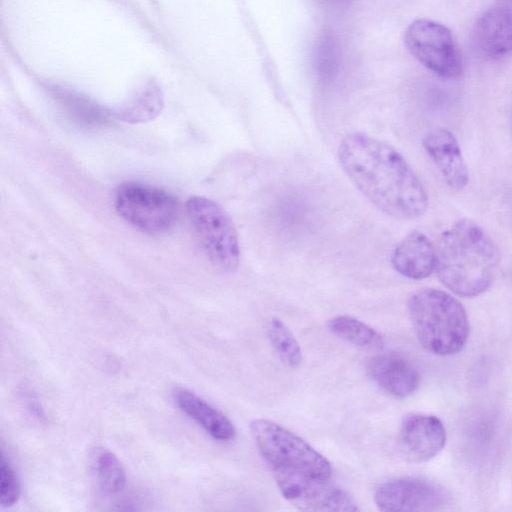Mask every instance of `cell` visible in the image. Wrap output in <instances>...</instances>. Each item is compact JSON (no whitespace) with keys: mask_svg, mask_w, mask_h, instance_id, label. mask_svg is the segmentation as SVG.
Returning a JSON list of instances; mask_svg holds the SVG:
<instances>
[{"mask_svg":"<svg viewBox=\"0 0 512 512\" xmlns=\"http://www.w3.org/2000/svg\"><path fill=\"white\" fill-rule=\"evenodd\" d=\"M422 145L449 189L457 192L467 186L468 167L451 131L445 128L432 129L424 135Z\"/></svg>","mask_w":512,"mask_h":512,"instance_id":"8fae6325","label":"cell"},{"mask_svg":"<svg viewBox=\"0 0 512 512\" xmlns=\"http://www.w3.org/2000/svg\"><path fill=\"white\" fill-rule=\"evenodd\" d=\"M268 339L280 361L288 368L299 367L303 360L301 347L289 327L279 318H272L267 328Z\"/></svg>","mask_w":512,"mask_h":512,"instance_id":"d6986e66","label":"cell"},{"mask_svg":"<svg viewBox=\"0 0 512 512\" xmlns=\"http://www.w3.org/2000/svg\"><path fill=\"white\" fill-rule=\"evenodd\" d=\"M100 492L105 496L120 493L126 485L125 469L118 457L109 450H102L95 461Z\"/></svg>","mask_w":512,"mask_h":512,"instance_id":"ffe728a7","label":"cell"},{"mask_svg":"<svg viewBox=\"0 0 512 512\" xmlns=\"http://www.w3.org/2000/svg\"><path fill=\"white\" fill-rule=\"evenodd\" d=\"M335 41L331 36H324L318 48V64L322 72H332L336 66L338 53Z\"/></svg>","mask_w":512,"mask_h":512,"instance_id":"7402d4cb","label":"cell"},{"mask_svg":"<svg viewBox=\"0 0 512 512\" xmlns=\"http://www.w3.org/2000/svg\"><path fill=\"white\" fill-rule=\"evenodd\" d=\"M512 1V0H511Z\"/></svg>","mask_w":512,"mask_h":512,"instance_id":"d4e9b609","label":"cell"},{"mask_svg":"<svg viewBox=\"0 0 512 512\" xmlns=\"http://www.w3.org/2000/svg\"><path fill=\"white\" fill-rule=\"evenodd\" d=\"M408 52L439 77L452 79L462 73V58L451 30L434 20L412 21L404 33Z\"/></svg>","mask_w":512,"mask_h":512,"instance_id":"ba28073f","label":"cell"},{"mask_svg":"<svg viewBox=\"0 0 512 512\" xmlns=\"http://www.w3.org/2000/svg\"><path fill=\"white\" fill-rule=\"evenodd\" d=\"M374 501L384 512H427L441 509L447 503V494L432 481L405 477L378 486Z\"/></svg>","mask_w":512,"mask_h":512,"instance_id":"9c48e42d","label":"cell"},{"mask_svg":"<svg viewBox=\"0 0 512 512\" xmlns=\"http://www.w3.org/2000/svg\"><path fill=\"white\" fill-rule=\"evenodd\" d=\"M281 495L305 512H355L354 498L331 478L318 477L292 468L267 465Z\"/></svg>","mask_w":512,"mask_h":512,"instance_id":"8992f818","label":"cell"},{"mask_svg":"<svg viewBox=\"0 0 512 512\" xmlns=\"http://www.w3.org/2000/svg\"><path fill=\"white\" fill-rule=\"evenodd\" d=\"M407 310L419 343L429 353L450 356L466 345L468 315L451 294L434 288L418 290L410 295Z\"/></svg>","mask_w":512,"mask_h":512,"instance_id":"3957f363","label":"cell"},{"mask_svg":"<svg viewBox=\"0 0 512 512\" xmlns=\"http://www.w3.org/2000/svg\"><path fill=\"white\" fill-rule=\"evenodd\" d=\"M391 262L393 268L406 278H427L436 268L435 244L423 232L411 231L395 247Z\"/></svg>","mask_w":512,"mask_h":512,"instance_id":"5bb4252c","label":"cell"},{"mask_svg":"<svg viewBox=\"0 0 512 512\" xmlns=\"http://www.w3.org/2000/svg\"><path fill=\"white\" fill-rule=\"evenodd\" d=\"M335 1H345V0H335Z\"/></svg>","mask_w":512,"mask_h":512,"instance_id":"cb8c5ba5","label":"cell"},{"mask_svg":"<svg viewBox=\"0 0 512 512\" xmlns=\"http://www.w3.org/2000/svg\"><path fill=\"white\" fill-rule=\"evenodd\" d=\"M176 405L201 426L212 438L227 442L236 435L233 423L219 410L192 391L177 387L173 390Z\"/></svg>","mask_w":512,"mask_h":512,"instance_id":"9a60e30c","label":"cell"},{"mask_svg":"<svg viewBox=\"0 0 512 512\" xmlns=\"http://www.w3.org/2000/svg\"><path fill=\"white\" fill-rule=\"evenodd\" d=\"M341 168L380 211L396 219H415L428 207L426 190L406 159L390 144L355 132L338 147Z\"/></svg>","mask_w":512,"mask_h":512,"instance_id":"6da1fadb","label":"cell"},{"mask_svg":"<svg viewBox=\"0 0 512 512\" xmlns=\"http://www.w3.org/2000/svg\"><path fill=\"white\" fill-rule=\"evenodd\" d=\"M50 92L61 110L77 124L90 127L110 121L107 110L84 96L60 87H53Z\"/></svg>","mask_w":512,"mask_h":512,"instance_id":"e0dca14e","label":"cell"},{"mask_svg":"<svg viewBox=\"0 0 512 512\" xmlns=\"http://www.w3.org/2000/svg\"><path fill=\"white\" fill-rule=\"evenodd\" d=\"M254 442L267 465L292 468L318 477L331 478L330 462L304 439L267 419L250 423Z\"/></svg>","mask_w":512,"mask_h":512,"instance_id":"5b68a950","label":"cell"},{"mask_svg":"<svg viewBox=\"0 0 512 512\" xmlns=\"http://www.w3.org/2000/svg\"><path fill=\"white\" fill-rule=\"evenodd\" d=\"M163 105L164 97L160 85L149 79L116 110L115 117L128 123L146 122L155 118Z\"/></svg>","mask_w":512,"mask_h":512,"instance_id":"2e32d148","label":"cell"},{"mask_svg":"<svg viewBox=\"0 0 512 512\" xmlns=\"http://www.w3.org/2000/svg\"><path fill=\"white\" fill-rule=\"evenodd\" d=\"M478 50L489 59H502L512 53V9L492 7L483 12L473 27Z\"/></svg>","mask_w":512,"mask_h":512,"instance_id":"7c38bea8","label":"cell"},{"mask_svg":"<svg viewBox=\"0 0 512 512\" xmlns=\"http://www.w3.org/2000/svg\"><path fill=\"white\" fill-rule=\"evenodd\" d=\"M435 250V272L451 292L471 298L490 287L500 252L478 223L466 218L456 221L439 235Z\"/></svg>","mask_w":512,"mask_h":512,"instance_id":"7a4b0ae2","label":"cell"},{"mask_svg":"<svg viewBox=\"0 0 512 512\" xmlns=\"http://www.w3.org/2000/svg\"><path fill=\"white\" fill-rule=\"evenodd\" d=\"M446 443L442 421L431 414H406L399 425L398 446L413 462H426L437 456Z\"/></svg>","mask_w":512,"mask_h":512,"instance_id":"30bf717a","label":"cell"},{"mask_svg":"<svg viewBox=\"0 0 512 512\" xmlns=\"http://www.w3.org/2000/svg\"><path fill=\"white\" fill-rule=\"evenodd\" d=\"M23 399L25 402L26 409L36 420L43 422L46 420V415L43 407L39 401V398L33 391L25 389L23 391Z\"/></svg>","mask_w":512,"mask_h":512,"instance_id":"603a6c76","label":"cell"},{"mask_svg":"<svg viewBox=\"0 0 512 512\" xmlns=\"http://www.w3.org/2000/svg\"><path fill=\"white\" fill-rule=\"evenodd\" d=\"M115 207L128 223L147 233H162L176 222L179 206L173 195L147 184L129 182L115 195Z\"/></svg>","mask_w":512,"mask_h":512,"instance_id":"52a82bcc","label":"cell"},{"mask_svg":"<svg viewBox=\"0 0 512 512\" xmlns=\"http://www.w3.org/2000/svg\"><path fill=\"white\" fill-rule=\"evenodd\" d=\"M21 494L20 481L9 459L1 451L0 462V505L11 507L19 500Z\"/></svg>","mask_w":512,"mask_h":512,"instance_id":"44dd1931","label":"cell"},{"mask_svg":"<svg viewBox=\"0 0 512 512\" xmlns=\"http://www.w3.org/2000/svg\"><path fill=\"white\" fill-rule=\"evenodd\" d=\"M328 328L338 338L366 350H381L384 336L377 330L351 316L340 315L328 322Z\"/></svg>","mask_w":512,"mask_h":512,"instance_id":"ac0fdd59","label":"cell"},{"mask_svg":"<svg viewBox=\"0 0 512 512\" xmlns=\"http://www.w3.org/2000/svg\"><path fill=\"white\" fill-rule=\"evenodd\" d=\"M186 208L193 234L206 259L221 271H235L240 263V245L229 214L220 204L202 196L190 197Z\"/></svg>","mask_w":512,"mask_h":512,"instance_id":"277c9868","label":"cell"},{"mask_svg":"<svg viewBox=\"0 0 512 512\" xmlns=\"http://www.w3.org/2000/svg\"><path fill=\"white\" fill-rule=\"evenodd\" d=\"M366 370L378 387L395 397L405 398L414 394L420 384L417 370L396 354L381 353L371 357Z\"/></svg>","mask_w":512,"mask_h":512,"instance_id":"4fadbf2b","label":"cell"}]
</instances>
